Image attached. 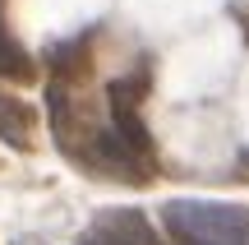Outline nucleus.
Returning <instances> with one entry per match:
<instances>
[{
  "instance_id": "f257e3e1",
  "label": "nucleus",
  "mask_w": 249,
  "mask_h": 245,
  "mask_svg": "<svg viewBox=\"0 0 249 245\" xmlns=\"http://www.w3.org/2000/svg\"><path fill=\"white\" fill-rule=\"evenodd\" d=\"M161 222L180 245H249V208L226 199H166Z\"/></svg>"
},
{
  "instance_id": "f03ea898",
  "label": "nucleus",
  "mask_w": 249,
  "mask_h": 245,
  "mask_svg": "<svg viewBox=\"0 0 249 245\" xmlns=\"http://www.w3.org/2000/svg\"><path fill=\"white\" fill-rule=\"evenodd\" d=\"M79 245H157V241H152V227H148L143 213L111 208V213H102V218L83 231Z\"/></svg>"
},
{
  "instance_id": "7ed1b4c3",
  "label": "nucleus",
  "mask_w": 249,
  "mask_h": 245,
  "mask_svg": "<svg viewBox=\"0 0 249 245\" xmlns=\"http://www.w3.org/2000/svg\"><path fill=\"white\" fill-rule=\"evenodd\" d=\"M0 139L14 148H28V139H33V111L9 93H0Z\"/></svg>"
},
{
  "instance_id": "20e7f679",
  "label": "nucleus",
  "mask_w": 249,
  "mask_h": 245,
  "mask_svg": "<svg viewBox=\"0 0 249 245\" xmlns=\"http://www.w3.org/2000/svg\"><path fill=\"white\" fill-rule=\"evenodd\" d=\"M0 74H5V79H33V60H28V51L18 46V37L9 33L5 9H0Z\"/></svg>"
}]
</instances>
